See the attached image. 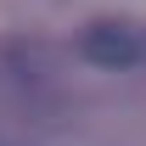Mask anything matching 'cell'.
Masks as SVG:
<instances>
[{"instance_id":"obj_1","label":"cell","mask_w":146,"mask_h":146,"mask_svg":"<svg viewBox=\"0 0 146 146\" xmlns=\"http://www.w3.org/2000/svg\"><path fill=\"white\" fill-rule=\"evenodd\" d=\"M79 56L90 62V68H135L141 62V39H135V28H124V23H90L84 34H79Z\"/></svg>"},{"instance_id":"obj_2","label":"cell","mask_w":146,"mask_h":146,"mask_svg":"<svg viewBox=\"0 0 146 146\" xmlns=\"http://www.w3.org/2000/svg\"><path fill=\"white\" fill-rule=\"evenodd\" d=\"M0 146H28V141H17V135H0Z\"/></svg>"}]
</instances>
